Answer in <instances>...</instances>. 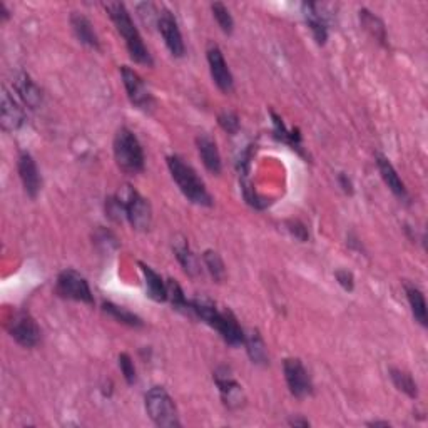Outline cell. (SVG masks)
<instances>
[{"label": "cell", "mask_w": 428, "mask_h": 428, "mask_svg": "<svg viewBox=\"0 0 428 428\" xmlns=\"http://www.w3.org/2000/svg\"><path fill=\"white\" fill-rule=\"evenodd\" d=\"M114 159L124 174L134 176L144 170V153L138 138L127 127H121L114 138Z\"/></svg>", "instance_id": "obj_4"}, {"label": "cell", "mask_w": 428, "mask_h": 428, "mask_svg": "<svg viewBox=\"0 0 428 428\" xmlns=\"http://www.w3.org/2000/svg\"><path fill=\"white\" fill-rule=\"evenodd\" d=\"M167 167H170L171 176L177 188L191 203L199 204V206H211V194L208 193L206 186L199 179V176L196 174V171L189 164H186L183 159L177 156H170L167 157Z\"/></svg>", "instance_id": "obj_3"}, {"label": "cell", "mask_w": 428, "mask_h": 428, "mask_svg": "<svg viewBox=\"0 0 428 428\" xmlns=\"http://www.w3.org/2000/svg\"><path fill=\"white\" fill-rule=\"evenodd\" d=\"M273 117H275V133L276 138H280L283 143H288L293 149H299V143H302V138H299L298 133H295V131H286V127L283 122H281L280 117H276L275 114H273Z\"/></svg>", "instance_id": "obj_31"}, {"label": "cell", "mask_w": 428, "mask_h": 428, "mask_svg": "<svg viewBox=\"0 0 428 428\" xmlns=\"http://www.w3.org/2000/svg\"><path fill=\"white\" fill-rule=\"evenodd\" d=\"M303 13H304V20L311 30L313 37L320 45L326 42L328 37V27H326V20L325 17L321 16L320 8H318L316 4H304L303 6Z\"/></svg>", "instance_id": "obj_18"}, {"label": "cell", "mask_w": 428, "mask_h": 428, "mask_svg": "<svg viewBox=\"0 0 428 428\" xmlns=\"http://www.w3.org/2000/svg\"><path fill=\"white\" fill-rule=\"evenodd\" d=\"M71 25L72 30H74L76 37L79 39V42L89 45V47L93 49H99V39L97 35H95L93 24H90L89 19H85L84 16L74 12L71 16Z\"/></svg>", "instance_id": "obj_21"}, {"label": "cell", "mask_w": 428, "mask_h": 428, "mask_svg": "<svg viewBox=\"0 0 428 428\" xmlns=\"http://www.w3.org/2000/svg\"><path fill=\"white\" fill-rule=\"evenodd\" d=\"M104 311H107L109 315H112L114 318H116L117 321L124 323V325L127 326H133V328H141L144 325L143 320L138 315H134V313H131L129 309L122 308V307H117V304H114L111 302H106L102 304Z\"/></svg>", "instance_id": "obj_26"}, {"label": "cell", "mask_w": 428, "mask_h": 428, "mask_svg": "<svg viewBox=\"0 0 428 428\" xmlns=\"http://www.w3.org/2000/svg\"><path fill=\"white\" fill-rule=\"evenodd\" d=\"M56 291L62 298L74 299V302H82L88 304L94 303V296L90 293L88 280L74 270H66L59 275Z\"/></svg>", "instance_id": "obj_6"}, {"label": "cell", "mask_w": 428, "mask_h": 428, "mask_svg": "<svg viewBox=\"0 0 428 428\" xmlns=\"http://www.w3.org/2000/svg\"><path fill=\"white\" fill-rule=\"evenodd\" d=\"M214 380H216L218 388H220L221 398L225 402L226 407L230 408H239L244 402V395H243V388L238 381L234 380L233 376L230 375V371L225 368V373L218 371L214 375Z\"/></svg>", "instance_id": "obj_15"}, {"label": "cell", "mask_w": 428, "mask_h": 428, "mask_svg": "<svg viewBox=\"0 0 428 428\" xmlns=\"http://www.w3.org/2000/svg\"><path fill=\"white\" fill-rule=\"evenodd\" d=\"M290 425L295 427H309L308 420H290Z\"/></svg>", "instance_id": "obj_37"}, {"label": "cell", "mask_w": 428, "mask_h": 428, "mask_svg": "<svg viewBox=\"0 0 428 428\" xmlns=\"http://www.w3.org/2000/svg\"><path fill=\"white\" fill-rule=\"evenodd\" d=\"M359 17H362L363 25H365L367 29L371 32L373 37L378 39V42L385 44V40H386V32H385L384 24H381V20L378 19V17L373 16V13H370L368 11H365V8H363V11L359 12Z\"/></svg>", "instance_id": "obj_28"}, {"label": "cell", "mask_w": 428, "mask_h": 428, "mask_svg": "<svg viewBox=\"0 0 428 428\" xmlns=\"http://www.w3.org/2000/svg\"><path fill=\"white\" fill-rule=\"evenodd\" d=\"M0 8H2V19L7 20L8 19V12H7V8H6V4H0Z\"/></svg>", "instance_id": "obj_39"}, {"label": "cell", "mask_w": 428, "mask_h": 428, "mask_svg": "<svg viewBox=\"0 0 428 428\" xmlns=\"http://www.w3.org/2000/svg\"><path fill=\"white\" fill-rule=\"evenodd\" d=\"M166 295H167V299H170L171 304L176 309H183V311H186V313L188 311L191 313V303L186 299L183 290H181V286L176 280L166 281Z\"/></svg>", "instance_id": "obj_27"}, {"label": "cell", "mask_w": 428, "mask_h": 428, "mask_svg": "<svg viewBox=\"0 0 428 428\" xmlns=\"http://www.w3.org/2000/svg\"><path fill=\"white\" fill-rule=\"evenodd\" d=\"M172 248H174L177 261L181 263V266L184 268V271L191 276L198 275V273H199V263L193 254V251H191L188 241H186L184 238L177 239V241H174V244H172Z\"/></svg>", "instance_id": "obj_23"}, {"label": "cell", "mask_w": 428, "mask_h": 428, "mask_svg": "<svg viewBox=\"0 0 428 428\" xmlns=\"http://www.w3.org/2000/svg\"><path fill=\"white\" fill-rule=\"evenodd\" d=\"M405 291H407V298L410 303V308H412L413 316H415V320L420 323L422 326L428 325V316H427V302H425V296L420 290L417 288L415 285H405Z\"/></svg>", "instance_id": "obj_22"}, {"label": "cell", "mask_w": 428, "mask_h": 428, "mask_svg": "<svg viewBox=\"0 0 428 428\" xmlns=\"http://www.w3.org/2000/svg\"><path fill=\"white\" fill-rule=\"evenodd\" d=\"M119 367H121V371H122V375H124L127 384L134 385L136 380H138V376H136L134 363H133V359H131L129 355L127 353L119 355Z\"/></svg>", "instance_id": "obj_33"}, {"label": "cell", "mask_w": 428, "mask_h": 428, "mask_svg": "<svg viewBox=\"0 0 428 428\" xmlns=\"http://www.w3.org/2000/svg\"><path fill=\"white\" fill-rule=\"evenodd\" d=\"M157 29L161 32L164 44L166 47L170 49V52L174 57H183L186 52L184 42H183V35H181L179 27H177V22L174 19V16L170 11H161L157 19Z\"/></svg>", "instance_id": "obj_11"}, {"label": "cell", "mask_w": 428, "mask_h": 428, "mask_svg": "<svg viewBox=\"0 0 428 428\" xmlns=\"http://www.w3.org/2000/svg\"><path fill=\"white\" fill-rule=\"evenodd\" d=\"M106 11L111 17V20L116 25V29L119 34L122 35V39L126 40V47L127 52H129L131 59L134 62L143 64V66H153V57L149 54L148 47H145L143 42V37H141L139 30L136 29L133 19H131L129 12L124 4L121 2H111L106 4Z\"/></svg>", "instance_id": "obj_2"}, {"label": "cell", "mask_w": 428, "mask_h": 428, "mask_svg": "<svg viewBox=\"0 0 428 428\" xmlns=\"http://www.w3.org/2000/svg\"><path fill=\"white\" fill-rule=\"evenodd\" d=\"M390 376L393 385L397 386L400 391L407 393L410 398H417L418 397V390H417V384L413 380L412 375L403 370H398V368H391L390 370Z\"/></svg>", "instance_id": "obj_25"}, {"label": "cell", "mask_w": 428, "mask_h": 428, "mask_svg": "<svg viewBox=\"0 0 428 428\" xmlns=\"http://www.w3.org/2000/svg\"><path fill=\"white\" fill-rule=\"evenodd\" d=\"M244 345H246V350H248L249 358L253 359V363H258V365H266L268 350L265 347V341H263V338L259 336L256 330H253L251 333L244 336Z\"/></svg>", "instance_id": "obj_24"}, {"label": "cell", "mask_w": 428, "mask_h": 428, "mask_svg": "<svg viewBox=\"0 0 428 428\" xmlns=\"http://www.w3.org/2000/svg\"><path fill=\"white\" fill-rule=\"evenodd\" d=\"M141 271L144 275V281H145V291H148V296L154 302L161 303L166 302L167 295H166V283L161 278V275H157L156 271L153 270L151 266L144 265V263H139Z\"/></svg>", "instance_id": "obj_19"}, {"label": "cell", "mask_w": 428, "mask_h": 428, "mask_svg": "<svg viewBox=\"0 0 428 428\" xmlns=\"http://www.w3.org/2000/svg\"><path fill=\"white\" fill-rule=\"evenodd\" d=\"M145 412L157 427L176 428L181 427L177 408L172 398L162 386H153L145 393Z\"/></svg>", "instance_id": "obj_5"}, {"label": "cell", "mask_w": 428, "mask_h": 428, "mask_svg": "<svg viewBox=\"0 0 428 428\" xmlns=\"http://www.w3.org/2000/svg\"><path fill=\"white\" fill-rule=\"evenodd\" d=\"M16 90L30 109H37L42 102V93L27 74H19L16 77Z\"/></svg>", "instance_id": "obj_20"}, {"label": "cell", "mask_w": 428, "mask_h": 428, "mask_svg": "<svg viewBox=\"0 0 428 428\" xmlns=\"http://www.w3.org/2000/svg\"><path fill=\"white\" fill-rule=\"evenodd\" d=\"M211 11H213L214 19H216V22H218V25L221 27V30L225 32V34H231V32H233L234 22H233V17H231L230 11L225 7V4H221V2L213 4Z\"/></svg>", "instance_id": "obj_30"}, {"label": "cell", "mask_w": 428, "mask_h": 428, "mask_svg": "<svg viewBox=\"0 0 428 428\" xmlns=\"http://www.w3.org/2000/svg\"><path fill=\"white\" fill-rule=\"evenodd\" d=\"M368 427H390L388 422H370Z\"/></svg>", "instance_id": "obj_38"}, {"label": "cell", "mask_w": 428, "mask_h": 428, "mask_svg": "<svg viewBox=\"0 0 428 428\" xmlns=\"http://www.w3.org/2000/svg\"><path fill=\"white\" fill-rule=\"evenodd\" d=\"M340 184L343 186V189H345V193H350L352 194V183H350V179H347V176L345 174H341L340 176Z\"/></svg>", "instance_id": "obj_36"}, {"label": "cell", "mask_w": 428, "mask_h": 428, "mask_svg": "<svg viewBox=\"0 0 428 428\" xmlns=\"http://www.w3.org/2000/svg\"><path fill=\"white\" fill-rule=\"evenodd\" d=\"M208 62H209V71H211L213 81L216 82V85L220 88L222 93H231L234 88L233 76H231L230 67L222 57L221 49L218 45H211L208 49Z\"/></svg>", "instance_id": "obj_13"}, {"label": "cell", "mask_w": 428, "mask_h": 428, "mask_svg": "<svg viewBox=\"0 0 428 428\" xmlns=\"http://www.w3.org/2000/svg\"><path fill=\"white\" fill-rule=\"evenodd\" d=\"M25 122V112L20 107V104L12 97V94L4 88L2 89V101H0V124L4 131L13 133L20 129Z\"/></svg>", "instance_id": "obj_12"}, {"label": "cell", "mask_w": 428, "mask_h": 428, "mask_svg": "<svg viewBox=\"0 0 428 428\" xmlns=\"http://www.w3.org/2000/svg\"><path fill=\"white\" fill-rule=\"evenodd\" d=\"M196 145H198L199 156H201L206 170L209 172H213V174H220L222 164H221L220 151H218L216 141H214L211 136L201 134L198 136V139H196Z\"/></svg>", "instance_id": "obj_16"}, {"label": "cell", "mask_w": 428, "mask_h": 428, "mask_svg": "<svg viewBox=\"0 0 428 428\" xmlns=\"http://www.w3.org/2000/svg\"><path fill=\"white\" fill-rule=\"evenodd\" d=\"M8 333L24 348H34L40 341V328L27 311H17L12 316Z\"/></svg>", "instance_id": "obj_8"}, {"label": "cell", "mask_w": 428, "mask_h": 428, "mask_svg": "<svg viewBox=\"0 0 428 428\" xmlns=\"http://www.w3.org/2000/svg\"><path fill=\"white\" fill-rule=\"evenodd\" d=\"M126 208V218L131 222V226L138 231H148L153 222V211L151 204L148 199L143 198L138 191L127 189V196L122 198Z\"/></svg>", "instance_id": "obj_7"}, {"label": "cell", "mask_w": 428, "mask_h": 428, "mask_svg": "<svg viewBox=\"0 0 428 428\" xmlns=\"http://www.w3.org/2000/svg\"><path fill=\"white\" fill-rule=\"evenodd\" d=\"M285 378L291 395L296 398H307L311 395L313 385L311 378H309L307 368L298 358H286L283 363Z\"/></svg>", "instance_id": "obj_9"}, {"label": "cell", "mask_w": 428, "mask_h": 428, "mask_svg": "<svg viewBox=\"0 0 428 428\" xmlns=\"http://www.w3.org/2000/svg\"><path fill=\"white\" fill-rule=\"evenodd\" d=\"M17 167H19V176L24 184L25 193L30 196L32 199L37 198L40 188H42V177L37 170L34 157L29 153H20L19 161H17Z\"/></svg>", "instance_id": "obj_14"}, {"label": "cell", "mask_w": 428, "mask_h": 428, "mask_svg": "<svg viewBox=\"0 0 428 428\" xmlns=\"http://www.w3.org/2000/svg\"><path fill=\"white\" fill-rule=\"evenodd\" d=\"M218 122H220V126L226 131L227 134H236L239 131L238 116H236V114L231 112V111L221 112L220 117H218Z\"/></svg>", "instance_id": "obj_32"}, {"label": "cell", "mask_w": 428, "mask_h": 428, "mask_svg": "<svg viewBox=\"0 0 428 428\" xmlns=\"http://www.w3.org/2000/svg\"><path fill=\"white\" fill-rule=\"evenodd\" d=\"M191 313H194L199 320H203L206 325H209L222 336L231 347H238V345H244V331L239 326L238 320L230 309L220 311L216 304L209 302L206 298H194L191 299Z\"/></svg>", "instance_id": "obj_1"}, {"label": "cell", "mask_w": 428, "mask_h": 428, "mask_svg": "<svg viewBox=\"0 0 428 428\" xmlns=\"http://www.w3.org/2000/svg\"><path fill=\"white\" fill-rule=\"evenodd\" d=\"M121 76L122 82H124V88L127 90V95H129V101L133 102L136 107L141 109V111H151L154 107V99L153 94L149 93V89L145 88L143 77L136 71L129 69L127 66L121 67Z\"/></svg>", "instance_id": "obj_10"}, {"label": "cell", "mask_w": 428, "mask_h": 428, "mask_svg": "<svg viewBox=\"0 0 428 428\" xmlns=\"http://www.w3.org/2000/svg\"><path fill=\"white\" fill-rule=\"evenodd\" d=\"M288 226H290V231L296 236V238H299L302 241H307V239H308L307 227H304V226L302 225V222H298V221H290V222H288Z\"/></svg>", "instance_id": "obj_35"}, {"label": "cell", "mask_w": 428, "mask_h": 428, "mask_svg": "<svg viewBox=\"0 0 428 428\" xmlns=\"http://www.w3.org/2000/svg\"><path fill=\"white\" fill-rule=\"evenodd\" d=\"M376 166H378V171H380L381 177H384L385 184L388 186L391 193H393L400 199H407L408 198L407 188H405L403 181L400 179L398 172L395 171V167L391 166V162L388 161V159H386L385 156H381V154H378V156H376Z\"/></svg>", "instance_id": "obj_17"}, {"label": "cell", "mask_w": 428, "mask_h": 428, "mask_svg": "<svg viewBox=\"0 0 428 428\" xmlns=\"http://www.w3.org/2000/svg\"><path fill=\"white\" fill-rule=\"evenodd\" d=\"M203 259H204V263H206V266H208L209 273H211V276L218 281V283H221V281L225 280V276H226V270H225V263H222L220 254L209 249V251L204 253Z\"/></svg>", "instance_id": "obj_29"}, {"label": "cell", "mask_w": 428, "mask_h": 428, "mask_svg": "<svg viewBox=\"0 0 428 428\" xmlns=\"http://www.w3.org/2000/svg\"><path fill=\"white\" fill-rule=\"evenodd\" d=\"M336 280H338V283L343 286L345 290L347 291H352L353 290V276L352 273L345 271V270H340L336 271Z\"/></svg>", "instance_id": "obj_34"}]
</instances>
